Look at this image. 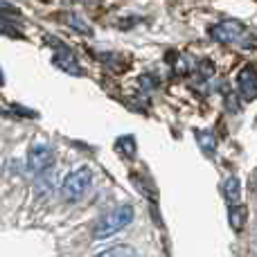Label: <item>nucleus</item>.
<instances>
[{
    "instance_id": "f257e3e1",
    "label": "nucleus",
    "mask_w": 257,
    "mask_h": 257,
    "mask_svg": "<svg viewBox=\"0 0 257 257\" xmlns=\"http://www.w3.org/2000/svg\"><path fill=\"white\" fill-rule=\"evenodd\" d=\"M133 208L131 205H120V208L111 210L108 214H104L97 221V226L93 228V237L95 239H108V237L117 235L120 230H124L128 223L133 221Z\"/></svg>"
},
{
    "instance_id": "f03ea898",
    "label": "nucleus",
    "mask_w": 257,
    "mask_h": 257,
    "mask_svg": "<svg viewBox=\"0 0 257 257\" xmlns=\"http://www.w3.org/2000/svg\"><path fill=\"white\" fill-rule=\"evenodd\" d=\"M90 183H93V174L88 167H79L72 174H68L66 181L61 185V196L68 203H77L86 196V192L90 190Z\"/></svg>"
},
{
    "instance_id": "7ed1b4c3",
    "label": "nucleus",
    "mask_w": 257,
    "mask_h": 257,
    "mask_svg": "<svg viewBox=\"0 0 257 257\" xmlns=\"http://www.w3.org/2000/svg\"><path fill=\"white\" fill-rule=\"evenodd\" d=\"M54 154L48 145L43 142H36V145L30 147V154H27V172L34 174V176H41L45 174L50 167H52Z\"/></svg>"
},
{
    "instance_id": "20e7f679",
    "label": "nucleus",
    "mask_w": 257,
    "mask_h": 257,
    "mask_svg": "<svg viewBox=\"0 0 257 257\" xmlns=\"http://www.w3.org/2000/svg\"><path fill=\"white\" fill-rule=\"evenodd\" d=\"M244 34H246L244 25H241L239 21H232V18L221 21V23H217V25L210 27V36H212L214 41H219V43H223V45L237 43Z\"/></svg>"
},
{
    "instance_id": "39448f33",
    "label": "nucleus",
    "mask_w": 257,
    "mask_h": 257,
    "mask_svg": "<svg viewBox=\"0 0 257 257\" xmlns=\"http://www.w3.org/2000/svg\"><path fill=\"white\" fill-rule=\"evenodd\" d=\"M52 43L57 45V52H54V66H59L63 72H70V75H84V70L79 68L75 54L70 52V48H66L63 43L52 39Z\"/></svg>"
},
{
    "instance_id": "423d86ee",
    "label": "nucleus",
    "mask_w": 257,
    "mask_h": 257,
    "mask_svg": "<svg viewBox=\"0 0 257 257\" xmlns=\"http://www.w3.org/2000/svg\"><path fill=\"white\" fill-rule=\"evenodd\" d=\"M237 88H239L241 97L246 102H253L257 97V70L253 66H246L244 70H239V75H237Z\"/></svg>"
},
{
    "instance_id": "0eeeda50",
    "label": "nucleus",
    "mask_w": 257,
    "mask_h": 257,
    "mask_svg": "<svg viewBox=\"0 0 257 257\" xmlns=\"http://www.w3.org/2000/svg\"><path fill=\"white\" fill-rule=\"evenodd\" d=\"M223 194H226L228 203L237 205V201H239V196H241V183H239V178H237V176L228 178V181L223 183Z\"/></svg>"
},
{
    "instance_id": "6e6552de",
    "label": "nucleus",
    "mask_w": 257,
    "mask_h": 257,
    "mask_svg": "<svg viewBox=\"0 0 257 257\" xmlns=\"http://www.w3.org/2000/svg\"><path fill=\"white\" fill-rule=\"evenodd\" d=\"M196 142H199V147L203 149L205 156H212L214 149H217V138H214L212 131H196Z\"/></svg>"
},
{
    "instance_id": "1a4fd4ad",
    "label": "nucleus",
    "mask_w": 257,
    "mask_h": 257,
    "mask_svg": "<svg viewBox=\"0 0 257 257\" xmlns=\"http://www.w3.org/2000/svg\"><path fill=\"white\" fill-rule=\"evenodd\" d=\"M66 23L72 27V30L81 32V34H93V25H90L86 18H81L79 14H75V12L68 14V16H66Z\"/></svg>"
},
{
    "instance_id": "9d476101",
    "label": "nucleus",
    "mask_w": 257,
    "mask_h": 257,
    "mask_svg": "<svg viewBox=\"0 0 257 257\" xmlns=\"http://www.w3.org/2000/svg\"><path fill=\"white\" fill-rule=\"evenodd\" d=\"M36 192H39L41 196L52 194L54 192V174L52 172H45V174H41V176H36Z\"/></svg>"
},
{
    "instance_id": "9b49d317",
    "label": "nucleus",
    "mask_w": 257,
    "mask_h": 257,
    "mask_svg": "<svg viewBox=\"0 0 257 257\" xmlns=\"http://www.w3.org/2000/svg\"><path fill=\"white\" fill-rule=\"evenodd\" d=\"M244 223H246V208H241V205H232L230 208V226L239 232L241 228H244Z\"/></svg>"
},
{
    "instance_id": "f8f14e48",
    "label": "nucleus",
    "mask_w": 257,
    "mask_h": 257,
    "mask_svg": "<svg viewBox=\"0 0 257 257\" xmlns=\"http://www.w3.org/2000/svg\"><path fill=\"white\" fill-rule=\"evenodd\" d=\"M136 253H133L131 246H113V248H106L102 250V253H97L95 257H133Z\"/></svg>"
},
{
    "instance_id": "ddd939ff",
    "label": "nucleus",
    "mask_w": 257,
    "mask_h": 257,
    "mask_svg": "<svg viewBox=\"0 0 257 257\" xmlns=\"http://www.w3.org/2000/svg\"><path fill=\"white\" fill-rule=\"evenodd\" d=\"M117 147H120V149H126V156H133V154H136V140H133L131 136L120 138V142H117Z\"/></svg>"
},
{
    "instance_id": "4468645a",
    "label": "nucleus",
    "mask_w": 257,
    "mask_h": 257,
    "mask_svg": "<svg viewBox=\"0 0 257 257\" xmlns=\"http://www.w3.org/2000/svg\"><path fill=\"white\" fill-rule=\"evenodd\" d=\"M77 3H93V0H77Z\"/></svg>"
}]
</instances>
